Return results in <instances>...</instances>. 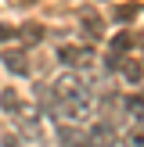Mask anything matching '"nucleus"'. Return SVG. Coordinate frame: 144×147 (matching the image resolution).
<instances>
[{
  "mask_svg": "<svg viewBox=\"0 0 144 147\" xmlns=\"http://www.w3.org/2000/svg\"><path fill=\"white\" fill-rule=\"evenodd\" d=\"M50 100H58V104H94V90L79 72H65L61 79L50 83Z\"/></svg>",
  "mask_w": 144,
  "mask_h": 147,
  "instance_id": "1",
  "label": "nucleus"
},
{
  "mask_svg": "<svg viewBox=\"0 0 144 147\" xmlns=\"http://www.w3.org/2000/svg\"><path fill=\"white\" fill-rule=\"evenodd\" d=\"M58 61H61L65 68L79 72V68H90L94 65V50L83 47V43H61V47H58Z\"/></svg>",
  "mask_w": 144,
  "mask_h": 147,
  "instance_id": "2",
  "label": "nucleus"
},
{
  "mask_svg": "<svg viewBox=\"0 0 144 147\" xmlns=\"http://www.w3.org/2000/svg\"><path fill=\"white\" fill-rule=\"evenodd\" d=\"M58 140H61L65 147H94L90 144V133H83L79 126H61V129H58Z\"/></svg>",
  "mask_w": 144,
  "mask_h": 147,
  "instance_id": "3",
  "label": "nucleus"
},
{
  "mask_svg": "<svg viewBox=\"0 0 144 147\" xmlns=\"http://www.w3.org/2000/svg\"><path fill=\"white\" fill-rule=\"evenodd\" d=\"M4 68L14 72V76H29V72H33V65H29L25 50H4Z\"/></svg>",
  "mask_w": 144,
  "mask_h": 147,
  "instance_id": "4",
  "label": "nucleus"
},
{
  "mask_svg": "<svg viewBox=\"0 0 144 147\" xmlns=\"http://www.w3.org/2000/svg\"><path fill=\"white\" fill-rule=\"evenodd\" d=\"M79 22H83V32L90 36V40H97V36H101V18H97L94 7H83V11H79Z\"/></svg>",
  "mask_w": 144,
  "mask_h": 147,
  "instance_id": "5",
  "label": "nucleus"
},
{
  "mask_svg": "<svg viewBox=\"0 0 144 147\" xmlns=\"http://www.w3.org/2000/svg\"><path fill=\"white\" fill-rule=\"evenodd\" d=\"M18 104H22V97H18V93L11 90V86H7V90L0 93V108H4L7 115H14V108H18Z\"/></svg>",
  "mask_w": 144,
  "mask_h": 147,
  "instance_id": "6",
  "label": "nucleus"
},
{
  "mask_svg": "<svg viewBox=\"0 0 144 147\" xmlns=\"http://www.w3.org/2000/svg\"><path fill=\"white\" fill-rule=\"evenodd\" d=\"M137 11H141L137 4H130V7H119V11H115V18H119V22H126V18H133Z\"/></svg>",
  "mask_w": 144,
  "mask_h": 147,
  "instance_id": "7",
  "label": "nucleus"
},
{
  "mask_svg": "<svg viewBox=\"0 0 144 147\" xmlns=\"http://www.w3.org/2000/svg\"><path fill=\"white\" fill-rule=\"evenodd\" d=\"M4 147H22V140H18V136H7V140H4Z\"/></svg>",
  "mask_w": 144,
  "mask_h": 147,
  "instance_id": "8",
  "label": "nucleus"
}]
</instances>
